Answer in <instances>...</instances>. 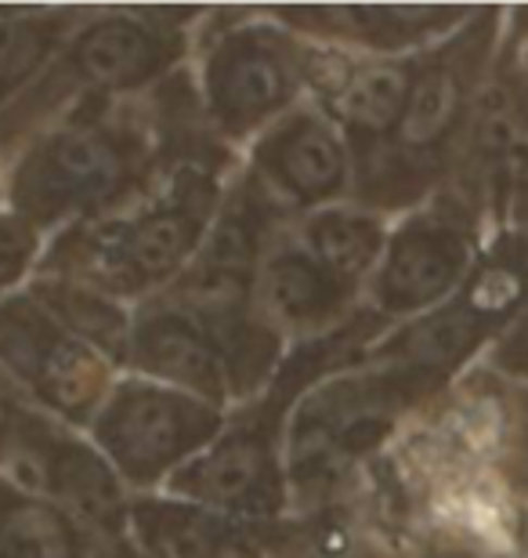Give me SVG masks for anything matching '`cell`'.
<instances>
[{
	"instance_id": "6da1fadb",
	"label": "cell",
	"mask_w": 528,
	"mask_h": 558,
	"mask_svg": "<svg viewBox=\"0 0 528 558\" xmlns=\"http://www.w3.org/2000/svg\"><path fill=\"white\" fill-rule=\"evenodd\" d=\"M160 163V120L123 98H84L22 145L8 178V210L37 232L120 210Z\"/></svg>"
},
{
	"instance_id": "7a4b0ae2",
	"label": "cell",
	"mask_w": 528,
	"mask_h": 558,
	"mask_svg": "<svg viewBox=\"0 0 528 558\" xmlns=\"http://www.w3.org/2000/svg\"><path fill=\"white\" fill-rule=\"evenodd\" d=\"M503 33L507 8H478L467 26L420 54V73L395 138L355 171V204L377 215H409L442 193L496 65Z\"/></svg>"
},
{
	"instance_id": "3957f363",
	"label": "cell",
	"mask_w": 528,
	"mask_h": 558,
	"mask_svg": "<svg viewBox=\"0 0 528 558\" xmlns=\"http://www.w3.org/2000/svg\"><path fill=\"white\" fill-rule=\"evenodd\" d=\"M224 199L221 160H182L138 207L76 221L40 276H65L109 298L149 301L196 262Z\"/></svg>"
},
{
	"instance_id": "277c9868",
	"label": "cell",
	"mask_w": 528,
	"mask_h": 558,
	"mask_svg": "<svg viewBox=\"0 0 528 558\" xmlns=\"http://www.w3.org/2000/svg\"><path fill=\"white\" fill-rule=\"evenodd\" d=\"M528 305V226L492 232L475 269L445 305L398 323L366 352L438 399Z\"/></svg>"
},
{
	"instance_id": "5b68a950",
	"label": "cell",
	"mask_w": 528,
	"mask_h": 558,
	"mask_svg": "<svg viewBox=\"0 0 528 558\" xmlns=\"http://www.w3.org/2000/svg\"><path fill=\"white\" fill-rule=\"evenodd\" d=\"M196 11H91L51 70L0 113V145L37 135L54 109L84 98L149 92L185 59V26Z\"/></svg>"
},
{
	"instance_id": "8992f818",
	"label": "cell",
	"mask_w": 528,
	"mask_h": 558,
	"mask_svg": "<svg viewBox=\"0 0 528 558\" xmlns=\"http://www.w3.org/2000/svg\"><path fill=\"white\" fill-rule=\"evenodd\" d=\"M311 388H316L311 374L286 355L257 403L240 417L229 414L218 439L167 478V494L204 505L240 526H272L290 500L283 468L286 421Z\"/></svg>"
},
{
	"instance_id": "52a82bcc",
	"label": "cell",
	"mask_w": 528,
	"mask_h": 558,
	"mask_svg": "<svg viewBox=\"0 0 528 558\" xmlns=\"http://www.w3.org/2000/svg\"><path fill=\"white\" fill-rule=\"evenodd\" d=\"M489 236L486 218L445 185L388 232L384 258L366 287V308L398 327L445 305L464 287Z\"/></svg>"
},
{
	"instance_id": "ba28073f",
	"label": "cell",
	"mask_w": 528,
	"mask_h": 558,
	"mask_svg": "<svg viewBox=\"0 0 528 558\" xmlns=\"http://www.w3.org/2000/svg\"><path fill=\"white\" fill-rule=\"evenodd\" d=\"M229 424L221 407L182 388L123 377L91 424V439L127 486L152 489L196 461Z\"/></svg>"
},
{
	"instance_id": "9c48e42d",
	"label": "cell",
	"mask_w": 528,
	"mask_h": 558,
	"mask_svg": "<svg viewBox=\"0 0 528 558\" xmlns=\"http://www.w3.org/2000/svg\"><path fill=\"white\" fill-rule=\"evenodd\" d=\"M308 48L272 15H243L204 62V117L221 142L265 135L297 106Z\"/></svg>"
},
{
	"instance_id": "30bf717a",
	"label": "cell",
	"mask_w": 528,
	"mask_h": 558,
	"mask_svg": "<svg viewBox=\"0 0 528 558\" xmlns=\"http://www.w3.org/2000/svg\"><path fill=\"white\" fill-rule=\"evenodd\" d=\"M112 371L116 366L73 338L29 290L0 301V374L26 388L44 414L70 428H91L116 385Z\"/></svg>"
},
{
	"instance_id": "8fae6325",
	"label": "cell",
	"mask_w": 528,
	"mask_h": 558,
	"mask_svg": "<svg viewBox=\"0 0 528 558\" xmlns=\"http://www.w3.org/2000/svg\"><path fill=\"white\" fill-rule=\"evenodd\" d=\"M250 174L283 210H322L355 189V160L341 128L319 106H294L254 138Z\"/></svg>"
},
{
	"instance_id": "7c38bea8",
	"label": "cell",
	"mask_w": 528,
	"mask_h": 558,
	"mask_svg": "<svg viewBox=\"0 0 528 558\" xmlns=\"http://www.w3.org/2000/svg\"><path fill=\"white\" fill-rule=\"evenodd\" d=\"M420 54L341 59L333 51V65H316L308 51L305 81L316 87L322 113L341 128L355 171L384 153V145L395 138L420 73Z\"/></svg>"
},
{
	"instance_id": "4fadbf2b",
	"label": "cell",
	"mask_w": 528,
	"mask_h": 558,
	"mask_svg": "<svg viewBox=\"0 0 528 558\" xmlns=\"http://www.w3.org/2000/svg\"><path fill=\"white\" fill-rule=\"evenodd\" d=\"M478 8L467 4H322V8H272L279 26L300 37H319L369 54H420L459 26H467Z\"/></svg>"
},
{
	"instance_id": "5bb4252c",
	"label": "cell",
	"mask_w": 528,
	"mask_h": 558,
	"mask_svg": "<svg viewBox=\"0 0 528 558\" xmlns=\"http://www.w3.org/2000/svg\"><path fill=\"white\" fill-rule=\"evenodd\" d=\"M131 366L149 381L182 388L221 410L232 407L229 371L207 323L196 316V308L171 294L142 301V308L134 312Z\"/></svg>"
},
{
	"instance_id": "9a60e30c",
	"label": "cell",
	"mask_w": 528,
	"mask_h": 558,
	"mask_svg": "<svg viewBox=\"0 0 528 558\" xmlns=\"http://www.w3.org/2000/svg\"><path fill=\"white\" fill-rule=\"evenodd\" d=\"M254 308L283 338H322L358 312V294L333 279L300 240H275L254 279Z\"/></svg>"
},
{
	"instance_id": "2e32d148",
	"label": "cell",
	"mask_w": 528,
	"mask_h": 558,
	"mask_svg": "<svg viewBox=\"0 0 528 558\" xmlns=\"http://www.w3.org/2000/svg\"><path fill=\"white\" fill-rule=\"evenodd\" d=\"M250 526L182 497L131 500V544L142 558H240Z\"/></svg>"
},
{
	"instance_id": "e0dca14e",
	"label": "cell",
	"mask_w": 528,
	"mask_h": 558,
	"mask_svg": "<svg viewBox=\"0 0 528 558\" xmlns=\"http://www.w3.org/2000/svg\"><path fill=\"white\" fill-rule=\"evenodd\" d=\"M388 232V221L377 210L363 204H333L300 218L297 240L333 279H341L355 294H366L384 258Z\"/></svg>"
},
{
	"instance_id": "ac0fdd59",
	"label": "cell",
	"mask_w": 528,
	"mask_h": 558,
	"mask_svg": "<svg viewBox=\"0 0 528 558\" xmlns=\"http://www.w3.org/2000/svg\"><path fill=\"white\" fill-rule=\"evenodd\" d=\"M87 15L76 8L0 11V113L51 70Z\"/></svg>"
},
{
	"instance_id": "d6986e66",
	"label": "cell",
	"mask_w": 528,
	"mask_h": 558,
	"mask_svg": "<svg viewBox=\"0 0 528 558\" xmlns=\"http://www.w3.org/2000/svg\"><path fill=\"white\" fill-rule=\"evenodd\" d=\"M29 294L62 323L73 338L109 360L112 366L131 363V327L134 316L123 308V301L102 294V290L76 283L65 276H37L29 283Z\"/></svg>"
},
{
	"instance_id": "ffe728a7",
	"label": "cell",
	"mask_w": 528,
	"mask_h": 558,
	"mask_svg": "<svg viewBox=\"0 0 528 558\" xmlns=\"http://www.w3.org/2000/svg\"><path fill=\"white\" fill-rule=\"evenodd\" d=\"M109 544L95 541L51 500L19 494L0 519V558H102Z\"/></svg>"
},
{
	"instance_id": "44dd1931",
	"label": "cell",
	"mask_w": 528,
	"mask_h": 558,
	"mask_svg": "<svg viewBox=\"0 0 528 558\" xmlns=\"http://www.w3.org/2000/svg\"><path fill=\"white\" fill-rule=\"evenodd\" d=\"M503 392V428L496 450V472L507 489L528 508V392L500 381Z\"/></svg>"
},
{
	"instance_id": "7402d4cb",
	"label": "cell",
	"mask_w": 528,
	"mask_h": 558,
	"mask_svg": "<svg viewBox=\"0 0 528 558\" xmlns=\"http://www.w3.org/2000/svg\"><path fill=\"white\" fill-rule=\"evenodd\" d=\"M44 247V232L22 221L15 210H0V301L11 298L22 279L37 269Z\"/></svg>"
},
{
	"instance_id": "603a6c76",
	"label": "cell",
	"mask_w": 528,
	"mask_h": 558,
	"mask_svg": "<svg viewBox=\"0 0 528 558\" xmlns=\"http://www.w3.org/2000/svg\"><path fill=\"white\" fill-rule=\"evenodd\" d=\"M481 366H486V374L496 377V381L528 392V305L511 319V327L492 341V349L481 355Z\"/></svg>"
},
{
	"instance_id": "cb8c5ba5",
	"label": "cell",
	"mask_w": 528,
	"mask_h": 558,
	"mask_svg": "<svg viewBox=\"0 0 528 558\" xmlns=\"http://www.w3.org/2000/svg\"><path fill=\"white\" fill-rule=\"evenodd\" d=\"M507 22H511V29H514V33H521V37L528 40V4H521V8H507Z\"/></svg>"
},
{
	"instance_id": "d4e9b609",
	"label": "cell",
	"mask_w": 528,
	"mask_h": 558,
	"mask_svg": "<svg viewBox=\"0 0 528 558\" xmlns=\"http://www.w3.org/2000/svg\"><path fill=\"white\" fill-rule=\"evenodd\" d=\"M19 494V486H11L8 478H0V519H4V511H8V505H11V497Z\"/></svg>"
},
{
	"instance_id": "484cf974",
	"label": "cell",
	"mask_w": 528,
	"mask_h": 558,
	"mask_svg": "<svg viewBox=\"0 0 528 558\" xmlns=\"http://www.w3.org/2000/svg\"><path fill=\"white\" fill-rule=\"evenodd\" d=\"M521 558H528V508H525V522H521Z\"/></svg>"
}]
</instances>
